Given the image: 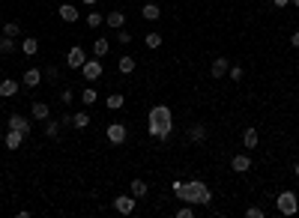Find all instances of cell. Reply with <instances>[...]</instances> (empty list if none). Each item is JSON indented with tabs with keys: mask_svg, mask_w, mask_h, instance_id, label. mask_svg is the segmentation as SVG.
<instances>
[{
	"mask_svg": "<svg viewBox=\"0 0 299 218\" xmlns=\"http://www.w3.org/2000/svg\"><path fill=\"white\" fill-rule=\"evenodd\" d=\"M21 143H24V135L21 132H15V129H6V150H18L21 147Z\"/></svg>",
	"mask_w": 299,
	"mask_h": 218,
	"instance_id": "obj_14",
	"label": "cell"
},
{
	"mask_svg": "<svg viewBox=\"0 0 299 218\" xmlns=\"http://www.w3.org/2000/svg\"><path fill=\"white\" fill-rule=\"evenodd\" d=\"M87 24H90V27H99V24H102V12H90V15H87Z\"/></svg>",
	"mask_w": 299,
	"mask_h": 218,
	"instance_id": "obj_33",
	"label": "cell"
},
{
	"mask_svg": "<svg viewBox=\"0 0 299 218\" xmlns=\"http://www.w3.org/2000/svg\"><path fill=\"white\" fill-rule=\"evenodd\" d=\"M231 167H234L237 173H245V170H251V156H245V153L234 156V159H231Z\"/></svg>",
	"mask_w": 299,
	"mask_h": 218,
	"instance_id": "obj_13",
	"label": "cell"
},
{
	"mask_svg": "<svg viewBox=\"0 0 299 218\" xmlns=\"http://www.w3.org/2000/svg\"><path fill=\"white\" fill-rule=\"evenodd\" d=\"M141 18H147V21H159V18H162V9H159L156 3H144V6H141Z\"/></svg>",
	"mask_w": 299,
	"mask_h": 218,
	"instance_id": "obj_17",
	"label": "cell"
},
{
	"mask_svg": "<svg viewBox=\"0 0 299 218\" xmlns=\"http://www.w3.org/2000/svg\"><path fill=\"white\" fill-rule=\"evenodd\" d=\"M242 143H245V150H254L257 143H260L257 132H254V129H245V132H242Z\"/></svg>",
	"mask_w": 299,
	"mask_h": 218,
	"instance_id": "obj_22",
	"label": "cell"
},
{
	"mask_svg": "<svg viewBox=\"0 0 299 218\" xmlns=\"http://www.w3.org/2000/svg\"><path fill=\"white\" fill-rule=\"evenodd\" d=\"M21 51H24L27 57H36V54H39V39H36V36H24Z\"/></svg>",
	"mask_w": 299,
	"mask_h": 218,
	"instance_id": "obj_16",
	"label": "cell"
},
{
	"mask_svg": "<svg viewBox=\"0 0 299 218\" xmlns=\"http://www.w3.org/2000/svg\"><path fill=\"white\" fill-rule=\"evenodd\" d=\"M81 75H84V81H99L102 78V60L96 57V60H87L84 66H81Z\"/></svg>",
	"mask_w": 299,
	"mask_h": 218,
	"instance_id": "obj_5",
	"label": "cell"
},
{
	"mask_svg": "<svg viewBox=\"0 0 299 218\" xmlns=\"http://www.w3.org/2000/svg\"><path fill=\"white\" fill-rule=\"evenodd\" d=\"M9 129H15V132L27 135V132H30V120H27L24 114H12V117H9Z\"/></svg>",
	"mask_w": 299,
	"mask_h": 218,
	"instance_id": "obj_12",
	"label": "cell"
},
{
	"mask_svg": "<svg viewBox=\"0 0 299 218\" xmlns=\"http://www.w3.org/2000/svg\"><path fill=\"white\" fill-rule=\"evenodd\" d=\"M174 197H179L182 203H212V191L207 183H201V179H189V183H182V179H174Z\"/></svg>",
	"mask_w": 299,
	"mask_h": 218,
	"instance_id": "obj_1",
	"label": "cell"
},
{
	"mask_svg": "<svg viewBox=\"0 0 299 218\" xmlns=\"http://www.w3.org/2000/svg\"><path fill=\"white\" fill-rule=\"evenodd\" d=\"M96 99H99V93H96V90H93V87H87V90H84V93H81V102H84V105H93V102H96Z\"/></svg>",
	"mask_w": 299,
	"mask_h": 218,
	"instance_id": "obj_30",
	"label": "cell"
},
{
	"mask_svg": "<svg viewBox=\"0 0 299 218\" xmlns=\"http://www.w3.org/2000/svg\"><path fill=\"white\" fill-rule=\"evenodd\" d=\"M18 45H15V39L12 36H0V54H12Z\"/></svg>",
	"mask_w": 299,
	"mask_h": 218,
	"instance_id": "obj_26",
	"label": "cell"
},
{
	"mask_svg": "<svg viewBox=\"0 0 299 218\" xmlns=\"http://www.w3.org/2000/svg\"><path fill=\"white\" fill-rule=\"evenodd\" d=\"M18 90H21V81H12V78L0 81V99H12Z\"/></svg>",
	"mask_w": 299,
	"mask_h": 218,
	"instance_id": "obj_11",
	"label": "cell"
},
{
	"mask_svg": "<svg viewBox=\"0 0 299 218\" xmlns=\"http://www.w3.org/2000/svg\"><path fill=\"white\" fill-rule=\"evenodd\" d=\"M45 137H57L60 135V123H54V120H45Z\"/></svg>",
	"mask_w": 299,
	"mask_h": 218,
	"instance_id": "obj_29",
	"label": "cell"
},
{
	"mask_svg": "<svg viewBox=\"0 0 299 218\" xmlns=\"http://www.w3.org/2000/svg\"><path fill=\"white\" fill-rule=\"evenodd\" d=\"M123 102H126V99H123V96H120V93H111V96H108V102H105V105H108V108H111V111H120V108H123Z\"/></svg>",
	"mask_w": 299,
	"mask_h": 218,
	"instance_id": "obj_27",
	"label": "cell"
},
{
	"mask_svg": "<svg viewBox=\"0 0 299 218\" xmlns=\"http://www.w3.org/2000/svg\"><path fill=\"white\" fill-rule=\"evenodd\" d=\"M42 84V69H27L24 72V78H21V87H27V90H36V87H39Z\"/></svg>",
	"mask_w": 299,
	"mask_h": 218,
	"instance_id": "obj_7",
	"label": "cell"
},
{
	"mask_svg": "<svg viewBox=\"0 0 299 218\" xmlns=\"http://www.w3.org/2000/svg\"><path fill=\"white\" fill-rule=\"evenodd\" d=\"M290 3H293V6H299V0H290Z\"/></svg>",
	"mask_w": 299,
	"mask_h": 218,
	"instance_id": "obj_43",
	"label": "cell"
},
{
	"mask_svg": "<svg viewBox=\"0 0 299 218\" xmlns=\"http://www.w3.org/2000/svg\"><path fill=\"white\" fill-rule=\"evenodd\" d=\"M105 135H108L111 143H126V135H129V132H126L123 123H111V126L105 129Z\"/></svg>",
	"mask_w": 299,
	"mask_h": 218,
	"instance_id": "obj_6",
	"label": "cell"
},
{
	"mask_svg": "<svg viewBox=\"0 0 299 218\" xmlns=\"http://www.w3.org/2000/svg\"><path fill=\"white\" fill-rule=\"evenodd\" d=\"M114 209H117L120 215H132V212H135V197H126V194L114 197Z\"/></svg>",
	"mask_w": 299,
	"mask_h": 218,
	"instance_id": "obj_8",
	"label": "cell"
},
{
	"mask_svg": "<svg viewBox=\"0 0 299 218\" xmlns=\"http://www.w3.org/2000/svg\"><path fill=\"white\" fill-rule=\"evenodd\" d=\"M228 69H231V60L215 57V60H212V66H209V75H212V78H224V75H228Z\"/></svg>",
	"mask_w": 299,
	"mask_h": 218,
	"instance_id": "obj_9",
	"label": "cell"
},
{
	"mask_svg": "<svg viewBox=\"0 0 299 218\" xmlns=\"http://www.w3.org/2000/svg\"><path fill=\"white\" fill-rule=\"evenodd\" d=\"M135 66H138V60H135V57H129V54H123V57L117 60L120 75H132V72H135Z\"/></svg>",
	"mask_w": 299,
	"mask_h": 218,
	"instance_id": "obj_15",
	"label": "cell"
},
{
	"mask_svg": "<svg viewBox=\"0 0 299 218\" xmlns=\"http://www.w3.org/2000/svg\"><path fill=\"white\" fill-rule=\"evenodd\" d=\"M108 51H111V42H108V39H105V36H99V39H96V42H93V54H96V57H99V60H102V57H105V54H108Z\"/></svg>",
	"mask_w": 299,
	"mask_h": 218,
	"instance_id": "obj_21",
	"label": "cell"
},
{
	"mask_svg": "<svg viewBox=\"0 0 299 218\" xmlns=\"http://www.w3.org/2000/svg\"><path fill=\"white\" fill-rule=\"evenodd\" d=\"M174 132V111L168 105H156L150 108V135L156 140H165L168 135Z\"/></svg>",
	"mask_w": 299,
	"mask_h": 218,
	"instance_id": "obj_2",
	"label": "cell"
},
{
	"mask_svg": "<svg viewBox=\"0 0 299 218\" xmlns=\"http://www.w3.org/2000/svg\"><path fill=\"white\" fill-rule=\"evenodd\" d=\"M228 75H231V81H242V66H231Z\"/></svg>",
	"mask_w": 299,
	"mask_h": 218,
	"instance_id": "obj_32",
	"label": "cell"
},
{
	"mask_svg": "<svg viewBox=\"0 0 299 218\" xmlns=\"http://www.w3.org/2000/svg\"><path fill=\"white\" fill-rule=\"evenodd\" d=\"M30 117H33V120H42V123H45V120L51 117V108H48L45 102H33V105H30Z\"/></svg>",
	"mask_w": 299,
	"mask_h": 218,
	"instance_id": "obj_10",
	"label": "cell"
},
{
	"mask_svg": "<svg viewBox=\"0 0 299 218\" xmlns=\"http://www.w3.org/2000/svg\"><path fill=\"white\" fill-rule=\"evenodd\" d=\"M42 75H45V78H51V81H57V78H60V69H57V66H45Z\"/></svg>",
	"mask_w": 299,
	"mask_h": 218,
	"instance_id": "obj_31",
	"label": "cell"
},
{
	"mask_svg": "<svg viewBox=\"0 0 299 218\" xmlns=\"http://www.w3.org/2000/svg\"><path fill=\"white\" fill-rule=\"evenodd\" d=\"M72 99H75L72 90H63V93H60V102H63V105H72Z\"/></svg>",
	"mask_w": 299,
	"mask_h": 218,
	"instance_id": "obj_36",
	"label": "cell"
},
{
	"mask_svg": "<svg viewBox=\"0 0 299 218\" xmlns=\"http://www.w3.org/2000/svg\"><path fill=\"white\" fill-rule=\"evenodd\" d=\"M245 215H248V218H264V209H260V206H248Z\"/></svg>",
	"mask_w": 299,
	"mask_h": 218,
	"instance_id": "obj_34",
	"label": "cell"
},
{
	"mask_svg": "<svg viewBox=\"0 0 299 218\" xmlns=\"http://www.w3.org/2000/svg\"><path fill=\"white\" fill-rule=\"evenodd\" d=\"M84 3H87V6H93V3H96V0H84Z\"/></svg>",
	"mask_w": 299,
	"mask_h": 218,
	"instance_id": "obj_42",
	"label": "cell"
},
{
	"mask_svg": "<svg viewBox=\"0 0 299 218\" xmlns=\"http://www.w3.org/2000/svg\"><path fill=\"white\" fill-rule=\"evenodd\" d=\"M290 42H293V48H299V30H296L293 36H290Z\"/></svg>",
	"mask_w": 299,
	"mask_h": 218,
	"instance_id": "obj_39",
	"label": "cell"
},
{
	"mask_svg": "<svg viewBox=\"0 0 299 218\" xmlns=\"http://www.w3.org/2000/svg\"><path fill=\"white\" fill-rule=\"evenodd\" d=\"M84 63H87L84 48H81V45H72V48H69V54H66V66H69V69H81Z\"/></svg>",
	"mask_w": 299,
	"mask_h": 218,
	"instance_id": "obj_4",
	"label": "cell"
},
{
	"mask_svg": "<svg viewBox=\"0 0 299 218\" xmlns=\"http://www.w3.org/2000/svg\"><path fill=\"white\" fill-rule=\"evenodd\" d=\"M18 33H21V24H18V21H6V24H3V36H12V39H15Z\"/></svg>",
	"mask_w": 299,
	"mask_h": 218,
	"instance_id": "obj_28",
	"label": "cell"
},
{
	"mask_svg": "<svg viewBox=\"0 0 299 218\" xmlns=\"http://www.w3.org/2000/svg\"><path fill=\"white\" fill-rule=\"evenodd\" d=\"M192 215H195V212H192L189 206H182V209H177V218H192Z\"/></svg>",
	"mask_w": 299,
	"mask_h": 218,
	"instance_id": "obj_37",
	"label": "cell"
},
{
	"mask_svg": "<svg viewBox=\"0 0 299 218\" xmlns=\"http://www.w3.org/2000/svg\"><path fill=\"white\" fill-rule=\"evenodd\" d=\"M72 126H75V129H87V126H90V114H87V111L72 114Z\"/></svg>",
	"mask_w": 299,
	"mask_h": 218,
	"instance_id": "obj_25",
	"label": "cell"
},
{
	"mask_svg": "<svg viewBox=\"0 0 299 218\" xmlns=\"http://www.w3.org/2000/svg\"><path fill=\"white\" fill-rule=\"evenodd\" d=\"M60 126H72V114H63L60 117Z\"/></svg>",
	"mask_w": 299,
	"mask_h": 218,
	"instance_id": "obj_38",
	"label": "cell"
},
{
	"mask_svg": "<svg viewBox=\"0 0 299 218\" xmlns=\"http://www.w3.org/2000/svg\"><path fill=\"white\" fill-rule=\"evenodd\" d=\"M293 173H296V176H299V162H296V164H293Z\"/></svg>",
	"mask_w": 299,
	"mask_h": 218,
	"instance_id": "obj_41",
	"label": "cell"
},
{
	"mask_svg": "<svg viewBox=\"0 0 299 218\" xmlns=\"http://www.w3.org/2000/svg\"><path fill=\"white\" fill-rule=\"evenodd\" d=\"M144 45H147L150 51L162 48V33H147V36H144Z\"/></svg>",
	"mask_w": 299,
	"mask_h": 218,
	"instance_id": "obj_23",
	"label": "cell"
},
{
	"mask_svg": "<svg viewBox=\"0 0 299 218\" xmlns=\"http://www.w3.org/2000/svg\"><path fill=\"white\" fill-rule=\"evenodd\" d=\"M57 12H60V18H63L66 24H72V21H78V9H75L72 3H60V9H57Z\"/></svg>",
	"mask_w": 299,
	"mask_h": 218,
	"instance_id": "obj_19",
	"label": "cell"
},
{
	"mask_svg": "<svg viewBox=\"0 0 299 218\" xmlns=\"http://www.w3.org/2000/svg\"><path fill=\"white\" fill-rule=\"evenodd\" d=\"M117 42H123V45H129V42H132V36H129V33L123 30V27L117 30Z\"/></svg>",
	"mask_w": 299,
	"mask_h": 218,
	"instance_id": "obj_35",
	"label": "cell"
},
{
	"mask_svg": "<svg viewBox=\"0 0 299 218\" xmlns=\"http://www.w3.org/2000/svg\"><path fill=\"white\" fill-rule=\"evenodd\" d=\"M272 3H275V6H278V9H284V6H287V3H290V0H272Z\"/></svg>",
	"mask_w": 299,
	"mask_h": 218,
	"instance_id": "obj_40",
	"label": "cell"
},
{
	"mask_svg": "<svg viewBox=\"0 0 299 218\" xmlns=\"http://www.w3.org/2000/svg\"><path fill=\"white\" fill-rule=\"evenodd\" d=\"M129 189H132V197L138 200V197H144L147 191H150V186L144 183V179H132V183H129Z\"/></svg>",
	"mask_w": 299,
	"mask_h": 218,
	"instance_id": "obj_20",
	"label": "cell"
},
{
	"mask_svg": "<svg viewBox=\"0 0 299 218\" xmlns=\"http://www.w3.org/2000/svg\"><path fill=\"white\" fill-rule=\"evenodd\" d=\"M105 21H108V27H114V30H120V27L126 24V12L114 9V12H108V15H105Z\"/></svg>",
	"mask_w": 299,
	"mask_h": 218,
	"instance_id": "obj_18",
	"label": "cell"
},
{
	"mask_svg": "<svg viewBox=\"0 0 299 218\" xmlns=\"http://www.w3.org/2000/svg\"><path fill=\"white\" fill-rule=\"evenodd\" d=\"M189 140H192V143H204V140H207V129H204V126H192V129H189Z\"/></svg>",
	"mask_w": 299,
	"mask_h": 218,
	"instance_id": "obj_24",
	"label": "cell"
},
{
	"mask_svg": "<svg viewBox=\"0 0 299 218\" xmlns=\"http://www.w3.org/2000/svg\"><path fill=\"white\" fill-rule=\"evenodd\" d=\"M275 206H278V212H281V215H296L299 200H296V194H293V191H281V194H278V200H275Z\"/></svg>",
	"mask_w": 299,
	"mask_h": 218,
	"instance_id": "obj_3",
	"label": "cell"
}]
</instances>
